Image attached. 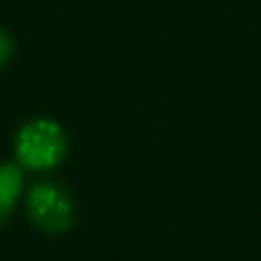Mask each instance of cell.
<instances>
[{"label":"cell","instance_id":"1","mask_svg":"<svg viewBox=\"0 0 261 261\" xmlns=\"http://www.w3.org/2000/svg\"><path fill=\"white\" fill-rule=\"evenodd\" d=\"M14 151L22 167L45 171L61 163L67 151V139L55 120L35 118L18 130Z\"/></svg>","mask_w":261,"mask_h":261},{"label":"cell","instance_id":"4","mask_svg":"<svg viewBox=\"0 0 261 261\" xmlns=\"http://www.w3.org/2000/svg\"><path fill=\"white\" fill-rule=\"evenodd\" d=\"M10 53H12V39L0 29V67L8 61Z\"/></svg>","mask_w":261,"mask_h":261},{"label":"cell","instance_id":"2","mask_svg":"<svg viewBox=\"0 0 261 261\" xmlns=\"http://www.w3.org/2000/svg\"><path fill=\"white\" fill-rule=\"evenodd\" d=\"M27 210L31 220L47 232H63L73 222V206L65 190L55 184H37L29 190Z\"/></svg>","mask_w":261,"mask_h":261},{"label":"cell","instance_id":"3","mask_svg":"<svg viewBox=\"0 0 261 261\" xmlns=\"http://www.w3.org/2000/svg\"><path fill=\"white\" fill-rule=\"evenodd\" d=\"M22 188V173L12 163H0V222L12 212Z\"/></svg>","mask_w":261,"mask_h":261}]
</instances>
